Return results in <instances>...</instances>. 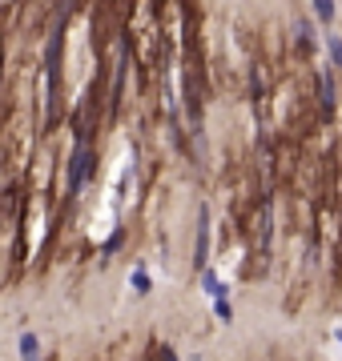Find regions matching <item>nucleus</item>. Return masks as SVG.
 <instances>
[{
    "mask_svg": "<svg viewBox=\"0 0 342 361\" xmlns=\"http://www.w3.org/2000/svg\"><path fill=\"white\" fill-rule=\"evenodd\" d=\"M129 281H133V293H149L153 289V281H149V273H145V265H133V273H129Z\"/></svg>",
    "mask_w": 342,
    "mask_h": 361,
    "instance_id": "obj_7",
    "label": "nucleus"
},
{
    "mask_svg": "<svg viewBox=\"0 0 342 361\" xmlns=\"http://www.w3.org/2000/svg\"><path fill=\"white\" fill-rule=\"evenodd\" d=\"M310 8H314V16L322 20V25H334V0H310Z\"/></svg>",
    "mask_w": 342,
    "mask_h": 361,
    "instance_id": "obj_8",
    "label": "nucleus"
},
{
    "mask_svg": "<svg viewBox=\"0 0 342 361\" xmlns=\"http://www.w3.org/2000/svg\"><path fill=\"white\" fill-rule=\"evenodd\" d=\"M213 313H218V322H234V305H230V301H213Z\"/></svg>",
    "mask_w": 342,
    "mask_h": 361,
    "instance_id": "obj_11",
    "label": "nucleus"
},
{
    "mask_svg": "<svg viewBox=\"0 0 342 361\" xmlns=\"http://www.w3.org/2000/svg\"><path fill=\"white\" fill-rule=\"evenodd\" d=\"M61 28H53V37H49V97L57 92V77H61Z\"/></svg>",
    "mask_w": 342,
    "mask_h": 361,
    "instance_id": "obj_3",
    "label": "nucleus"
},
{
    "mask_svg": "<svg viewBox=\"0 0 342 361\" xmlns=\"http://www.w3.org/2000/svg\"><path fill=\"white\" fill-rule=\"evenodd\" d=\"M206 257H210V209L201 205L198 209V249H194V261L206 265Z\"/></svg>",
    "mask_w": 342,
    "mask_h": 361,
    "instance_id": "obj_2",
    "label": "nucleus"
},
{
    "mask_svg": "<svg viewBox=\"0 0 342 361\" xmlns=\"http://www.w3.org/2000/svg\"><path fill=\"white\" fill-rule=\"evenodd\" d=\"M326 52H330V65L342 68V37L338 32H326Z\"/></svg>",
    "mask_w": 342,
    "mask_h": 361,
    "instance_id": "obj_10",
    "label": "nucleus"
},
{
    "mask_svg": "<svg viewBox=\"0 0 342 361\" xmlns=\"http://www.w3.org/2000/svg\"><path fill=\"white\" fill-rule=\"evenodd\" d=\"M201 289H206V293H210L213 301H230V297H225V285H222V277H218L213 269H201Z\"/></svg>",
    "mask_w": 342,
    "mask_h": 361,
    "instance_id": "obj_5",
    "label": "nucleus"
},
{
    "mask_svg": "<svg viewBox=\"0 0 342 361\" xmlns=\"http://www.w3.org/2000/svg\"><path fill=\"white\" fill-rule=\"evenodd\" d=\"M318 101H322V109H326V113L334 109V101H338V97H334V73H330V68L318 77Z\"/></svg>",
    "mask_w": 342,
    "mask_h": 361,
    "instance_id": "obj_4",
    "label": "nucleus"
},
{
    "mask_svg": "<svg viewBox=\"0 0 342 361\" xmlns=\"http://www.w3.org/2000/svg\"><path fill=\"white\" fill-rule=\"evenodd\" d=\"M20 361H40V337L20 334Z\"/></svg>",
    "mask_w": 342,
    "mask_h": 361,
    "instance_id": "obj_6",
    "label": "nucleus"
},
{
    "mask_svg": "<svg viewBox=\"0 0 342 361\" xmlns=\"http://www.w3.org/2000/svg\"><path fill=\"white\" fill-rule=\"evenodd\" d=\"M89 173H93V157H89V149H85V145H77V149H73V157H69V180H65L69 197L81 193V185H85V177H89Z\"/></svg>",
    "mask_w": 342,
    "mask_h": 361,
    "instance_id": "obj_1",
    "label": "nucleus"
},
{
    "mask_svg": "<svg viewBox=\"0 0 342 361\" xmlns=\"http://www.w3.org/2000/svg\"><path fill=\"white\" fill-rule=\"evenodd\" d=\"M294 40H298V49H302V52H310V49H314V28L306 25V20H298V28H294Z\"/></svg>",
    "mask_w": 342,
    "mask_h": 361,
    "instance_id": "obj_9",
    "label": "nucleus"
},
{
    "mask_svg": "<svg viewBox=\"0 0 342 361\" xmlns=\"http://www.w3.org/2000/svg\"><path fill=\"white\" fill-rule=\"evenodd\" d=\"M334 337H338V345H342V329H338V334H334Z\"/></svg>",
    "mask_w": 342,
    "mask_h": 361,
    "instance_id": "obj_13",
    "label": "nucleus"
},
{
    "mask_svg": "<svg viewBox=\"0 0 342 361\" xmlns=\"http://www.w3.org/2000/svg\"><path fill=\"white\" fill-rule=\"evenodd\" d=\"M158 361H177V353H173L170 345H161V349H158Z\"/></svg>",
    "mask_w": 342,
    "mask_h": 361,
    "instance_id": "obj_12",
    "label": "nucleus"
}]
</instances>
